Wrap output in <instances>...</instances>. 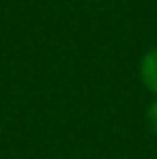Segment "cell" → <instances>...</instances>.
Wrapping results in <instances>:
<instances>
[{
	"instance_id": "1",
	"label": "cell",
	"mask_w": 157,
	"mask_h": 159,
	"mask_svg": "<svg viewBox=\"0 0 157 159\" xmlns=\"http://www.w3.org/2000/svg\"><path fill=\"white\" fill-rule=\"evenodd\" d=\"M140 78L142 84L157 95V48L149 50L140 60Z\"/></svg>"
},
{
	"instance_id": "2",
	"label": "cell",
	"mask_w": 157,
	"mask_h": 159,
	"mask_svg": "<svg viewBox=\"0 0 157 159\" xmlns=\"http://www.w3.org/2000/svg\"><path fill=\"white\" fill-rule=\"evenodd\" d=\"M146 120H149V127L157 133V101H153L149 110H146Z\"/></svg>"
}]
</instances>
